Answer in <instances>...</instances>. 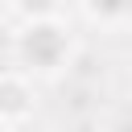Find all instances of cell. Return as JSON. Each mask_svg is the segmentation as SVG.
<instances>
[{
    "label": "cell",
    "instance_id": "2",
    "mask_svg": "<svg viewBox=\"0 0 132 132\" xmlns=\"http://www.w3.org/2000/svg\"><path fill=\"white\" fill-rule=\"evenodd\" d=\"M25 111H29V91L16 78H4L0 82V116H25Z\"/></svg>",
    "mask_w": 132,
    "mask_h": 132
},
{
    "label": "cell",
    "instance_id": "3",
    "mask_svg": "<svg viewBox=\"0 0 132 132\" xmlns=\"http://www.w3.org/2000/svg\"><path fill=\"white\" fill-rule=\"evenodd\" d=\"M25 4V12H50L54 8V0H21Z\"/></svg>",
    "mask_w": 132,
    "mask_h": 132
},
{
    "label": "cell",
    "instance_id": "4",
    "mask_svg": "<svg viewBox=\"0 0 132 132\" xmlns=\"http://www.w3.org/2000/svg\"><path fill=\"white\" fill-rule=\"evenodd\" d=\"M0 12H4V0H0Z\"/></svg>",
    "mask_w": 132,
    "mask_h": 132
},
{
    "label": "cell",
    "instance_id": "1",
    "mask_svg": "<svg viewBox=\"0 0 132 132\" xmlns=\"http://www.w3.org/2000/svg\"><path fill=\"white\" fill-rule=\"evenodd\" d=\"M25 54H29V62L41 66V70L58 66L62 54H66V37H62V29H54V25H37V29H29V37H25Z\"/></svg>",
    "mask_w": 132,
    "mask_h": 132
}]
</instances>
